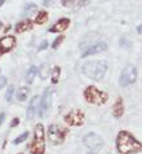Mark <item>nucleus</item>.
Listing matches in <instances>:
<instances>
[{"mask_svg":"<svg viewBox=\"0 0 142 154\" xmlns=\"http://www.w3.org/2000/svg\"><path fill=\"white\" fill-rule=\"evenodd\" d=\"M115 146L119 154H138L142 152V141L129 131L122 130L115 137Z\"/></svg>","mask_w":142,"mask_h":154,"instance_id":"f257e3e1","label":"nucleus"},{"mask_svg":"<svg viewBox=\"0 0 142 154\" xmlns=\"http://www.w3.org/2000/svg\"><path fill=\"white\" fill-rule=\"evenodd\" d=\"M47 130L43 123H36L34 127V137L29 144L30 154H44L45 153V140Z\"/></svg>","mask_w":142,"mask_h":154,"instance_id":"f03ea898","label":"nucleus"},{"mask_svg":"<svg viewBox=\"0 0 142 154\" xmlns=\"http://www.w3.org/2000/svg\"><path fill=\"white\" fill-rule=\"evenodd\" d=\"M81 70L88 79L94 80V82H101L107 72V63L105 61H89L84 63Z\"/></svg>","mask_w":142,"mask_h":154,"instance_id":"7ed1b4c3","label":"nucleus"},{"mask_svg":"<svg viewBox=\"0 0 142 154\" xmlns=\"http://www.w3.org/2000/svg\"><path fill=\"white\" fill-rule=\"evenodd\" d=\"M83 97L88 104L102 106L109 101V93L103 89H100L96 85H88L83 91Z\"/></svg>","mask_w":142,"mask_h":154,"instance_id":"20e7f679","label":"nucleus"},{"mask_svg":"<svg viewBox=\"0 0 142 154\" xmlns=\"http://www.w3.org/2000/svg\"><path fill=\"white\" fill-rule=\"evenodd\" d=\"M68 132L67 127H63V126H59V125H49L48 128H47V140L49 141L52 145H62L65 143V140H66Z\"/></svg>","mask_w":142,"mask_h":154,"instance_id":"39448f33","label":"nucleus"},{"mask_svg":"<svg viewBox=\"0 0 142 154\" xmlns=\"http://www.w3.org/2000/svg\"><path fill=\"white\" fill-rule=\"evenodd\" d=\"M137 78H138V71H137V67L132 63L127 65L120 72V78H119V84L120 87L125 88L128 85H132L137 82Z\"/></svg>","mask_w":142,"mask_h":154,"instance_id":"423d86ee","label":"nucleus"},{"mask_svg":"<svg viewBox=\"0 0 142 154\" xmlns=\"http://www.w3.org/2000/svg\"><path fill=\"white\" fill-rule=\"evenodd\" d=\"M50 106H52V89H50V87H47L40 96L38 115L40 118H45L50 110Z\"/></svg>","mask_w":142,"mask_h":154,"instance_id":"0eeeda50","label":"nucleus"},{"mask_svg":"<svg viewBox=\"0 0 142 154\" xmlns=\"http://www.w3.org/2000/svg\"><path fill=\"white\" fill-rule=\"evenodd\" d=\"M63 121L70 127H81L85 123V114L80 109H71L67 114H65Z\"/></svg>","mask_w":142,"mask_h":154,"instance_id":"6e6552de","label":"nucleus"},{"mask_svg":"<svg viewBox=\"0 0 142 154\" xmlns=\"http://www.w3.org/2000/svg\"><path fill=\"white\" fill-rule=\"evenodd\" d=\"M83 144L88 149L98 150V149H101L103 146V139L98 134H96V132H88L83 137Z\"/></svg>","mask_w":142,"mask_h":154,"instance_id":"1a4fd4ad","label":"nucleus"},{"mask_svg":"<svg viewBox=\"0 0 142 154\" xmlns=\"http://www.w3.org/2000/svg\"><path fill=\"white\" fill-rule=\"evenodd\" d=\"M109 48L106 42H96L94 44L89 45L88 48H85V51L81 53V58H85V57H90V56H94V54H100L102 52H105Z\"/></svg>","mask_w":142,"mask_h":154,"instance_id":"9d476101","label":"nucleus"},{"mask_svg":"<svg viewBox=\"0 0 142 154\" xmlns=\"http://www.w3.org/2000/svg\"><path fill=\"white\" fill-rule=\"evenodd\" d=\"M16 44H17V40L14 36H12V35L3 36L2 39H0V57H2L3 54L11 52L16 47Z\"/></svg>","mask_w":142,"mask_h":154,"instance_id":"9b49d317","label":"nucleus"},{"mask_svg":"<svg viewBox=\"0 0 142 154\" xmlns=\"http://www.w3.org/2000/svg\"><path fill=\"white\" fill-rule=\"evenodd\" d=\"M70 23H71L70 18H67V17H62V18H59L54 25H52V26L48 29V31L53 32V34H61V32L65 31V30L68 29Z\"/></svg>","mask_w":142,"mask_h":154,"instance_id":"f8f14e48","label":"nucleus"},{"mask_svg":"<svg viewBox=\"0 0 142 154\" xmlns=\"http://www.w3.org/2000/svg\"><path fill=\"white\" fill-rule=\"evenodd\" d=\"M39 101H40V96L36 95L30 100V104L26 109V119L27 121H32L35 118V115L38 114V108H39Z\"/></svg>","mask_w":142,"mask_h":154,"instance_id":"ddd939ff","label":"nucleus"},{"mask_svg":"<svg viewBox=\"0 0 142 154\" xmlns=\"http://www.w3.org/2000/svg\"><path fill=\"white\" fill-rule=\"evenodd\" d=\"M124 112H125V109H124V100L123 97L119 96L113 105V117L115 119H120L124 115Z\"/></svg>","mask_w":142,"mask_h":154,"instance_id":"4468645a","label":"nucleus"},{"mask_svg":"<svg viewBox=\"0 0 142 154\" xmlns=\"http://www.w3.org/2000/svg\"><path fill=\"white\" fill-rule=\"evenodd\" d=\"M32 27H34L32 26V21L26 18L23 21H20V22L14 26V30H16L17 34H22V32L29 31V30H32Z\"/></svg>","mask_w":142,"mask_h":154,"instance_id":"2eb2a0df","label":"nucleus"},{"mask_svg":"<svg viewBox=\"0 0 142 154\" xmlns=\"http://www.w3.org/2000/svg\"><path fill=\"white\" fill-rule=\"evenodd\" d=\"M30 92H31V89H30L27 85L20 87V88L16 91V98H17V100H18L20 102H25V101L29 98Z\"/></svg>","mask_w":142,"mask_h":154,"instance_id":"dca6fc26","label":"nucleus"},{"mask_svg":"<svg viewBox=\"0 0 142 154\" xmlns=\"http://www.w3.org/2000/svg\"><path fill=\"white\" fill-rule=\"evenodd\" d=\"M50 71H52V69L49 67L48 63H43V65H40L38 67V74H39V76H40L43 80L49 78V76H50Z\"/></svg>","mask_w":142,"mask_h":154,"instance_id":"f3484780","label":"nucleus"},{"mask_svg":"<svg viewBox=\"0 0 142 154\" xmlns=\"http://www.w3.org/2000/svg\"><path fill=\"white\" fill-rule=\"evenodd\" d=\"M61 66H53V69L50 71V83L52 84H57L61 79Z\"/></svg>","mask_w":142,"mask_h":154,"instance_id":"a211bd4d","label":"nucleus"},{"mask_svg":"<svg viewBox=\"0 0 142 154\" xmlns=\"http://www.w3.org/2000/svg\"><path fill=\"white\" fill-rule=\"evenodd\" d=\"M36 74H38V66H35V65L30 66V69L26 72V83L31 84L34 82V79H35Z\"/></svg>","mask_w":142,"mask_h":154,"instance_id":"6ab92c4d","label":"nucleus"},{"mask_svg":"<svg viewBox=\"0 0 142 154\" xmlns=\"http://www.w3.org/2000/svg\"><path fill=\"white\" fill-rule=\"evenodd\" d=\"M48 21V12L47 11H39L35 17V23L36 25H44Z\"/></svg>","mask_w":142,"mask_h":154,"instance_id":"aec40b11","label":"nucleus"},{"mask_svg":"<svg viewBox=\"0 0 142 154\" xmlns=\"http://www.w3.org/2000/svg\"><path fill=\"white\" fill-rule=\"evenodd\" d=\"M29 139V132L27 131H25L23 134H21L20 136H17V137L13 140V144L14 145H20V144H22V143H25L26 140Z\"/></svg>","mask_w":142,"mask_h":154,"instance_id":"412c9836","label":"nucleus"},{"mask_svg":"<svg viewBox=\"0 0 142 154\" xmlns=\"http://www.w3.org/2000/svg\"><path fill=\"white\" fill-rule=\"evenodd\" d=\"M14 92H16V88L13 84H9V87L7 88V92H5V100L8 102H11L13 100V96H14Z\"/></svg>","mask_w":142,"mask_h":154,"instance_id":"4be33fe9","label":"nucleus"},{"mask_svg":"<svg viewBox=\"0 0 142 154\" xmlns=\"http://www.w3.org/2000/svg\"><path fill=\"white\" fill-rule=\"evenodd\" d=\"M63 40H65V36H63V35L57 36V38H56V39L53 40V43H52V45H50V47H52V49H57L58 47L63 43Z\"/></svg>","mask_w":142,"mask_h":154,"instance_id":"5701e85b","label":"nucleus"},{"mask_svg":"<svg viewBox=\"0 0 142 154\" xmlns=\"http://www.w3.org/2000/svg\"><path fill=\"white\" fill-rule=\"evenodd\" d=\"M36 11H38V7H36V4H29V5L26 7V9H25V16L32 14V13H35Z\"/></svg>","mask_w":142,"mask_h":154,"instance_id":"b1692460","label":"nucleus"},{"mask_svg":"<svg viewBox=\"0 0 142 154\" xmlns=\"http://www.w3.org/2000/svg\"><path fill=\"white\" fill-rule=\"evenodd\" d=\"M20 123H21V119L18 117H14L12 119V122H11V128H16V127H18L20 126Z\"/></svg>","mask_w":142,"mask_h":154,"instance_id":"393cba45","label":"nucleus"},{"mask_svg":"<svg viewBox=\"0 0 142 154\" xmlns=\"http://www.w3.org/2000/svg\"><path fill=\"white\" fill-rule=\"evenodd\" d=\"M8 84V79L4 75H0V89H3L4 87H7Z\"/></svg>","mask_w":142,"mask_h":154,"instance_id":"a878e982","label":"nucleus"},{"mask_svg":"<svg viewBox=\"0 0 142 154\" xmlns=\"http://www.w3.org/2000/svg\"><path fill=\"white\" fill-rule=\"evenodd\" d=\"M48 45H49V43L47 42V40H44V42H43L40 45H39V48H38V52H41V51H45L47 48H48Z\"/></svg>","mask_w":142,"mask_h":154,"instance_id":"bb28decb","label":"nucleus"},{"mask_svg":"<svg viewBox=\"0 0 142 154\" xmlns=\"http://www.w3.org/2000/svg\"><path fill=\"white\" fill-rule=\"evenodd\" d=\"M61 3H62V5L63 7H66V8H70L72 4L75 3V0H61Z\"/></svg>","mask_w":142,"mask_h":154,"instance_id":"cd10ccee","label":"nucleus"},{"mask_svg":"<svg viewBox=\"0 0 142 154\" xmlns=\"http://www.w3.org/2000/svg\"><path fill=\"white\" fill-rule=\"evenodd\" d=\"M89 3H90V0H79V2H77V5H79L80 8L87 7V5H89Z\"/></svg>","mask_w":142,"mask_h":154,"instance_id":"c85d7f7f","label":"nucleus"},{"mask_svg":"<svg viewBox=\"0 0 142 154\" xmlns=\"http://www.w3.org/2000/svg\"><path fill=\"white\" fill-rule=\"evenodd\" d=\"M43 3H44L45 7H50V5H53V4L56 3V0H44Z\"/></svg>","mask_w":142,"mask_h":154,"instance_id":"c756f323","label":"nucleus"},{"mask_svg":"<svg viewBox=\"0 0 142 154\" xmlns=\"http://www.w3.org/2000/svg\"><path fill=\"white\" fill-rule=\"evenodd\" d=\"M5 118H7L5 113H0V127L3 126V123H4V121H5Z\"/></svg>","mask_w":142,"mask_h":154,"instance_id":"7c9ffc66","label":"nucleus"},{"mask_svg":"<svg viewBox=\"0 0 142 154\" xmlns=\"http://www.w3.org/2000/svg\"><path fill=\"white\" fill-rule=\"evenodd\" d=\"M137 34H140V35H142V23L137 26Z\"/></svg>","mask_w":142,"mask_h":154,"instance_id":"2f4dec72","label":"nucleus"},{"mask_svg":"<svg viewBox=\"0 0 142 154\" xmlns=\"http://www.w3.org/2000/svg\"><path fill=\"white\" fill-rule=\"evenodd\" d=\"M11 29H12V26H11V25H8V26H7L5 29H4V32H8V31H9Z\"/></svg>","mask_w":142,"mask_h":154,"instance_id":"473e14b6","label":"nucleus"},{"mask_svg":"<svg viewBox=\"0 0 142 154\" xmlns=\"http://www.w3.org/2000/svg\"><path fill=\"white\" fill-rule=\"evenodd\" d=\"M4 2H5V0H0V7H2L3 4H4Z\"/></svg>","mask_w":142,"mask_h":154,"instance_id":"72a5a7b5","label":"nucleus"},{"mask_svg":"<svg viewBox=\"0 0 142 154\" xmlns=\"http://www.w3.org/2000/svg\"><path fill=\"white\" fill-rule=\"evenodd\" d=\"M2 29H3V22L0 21V30H2Z\"/></svg>","mask_w":142,"mask_h":154,"instance_id":"f704fd0d","label":"nucleus"},{"mask_svg":"<svg viewBox=\"0 0 142 154\" xmlns=\"http://www.w3.org/2000/svg\"><path fill=\"white\" fill-rule=\"evenodd\" d=\"M87 154H97V153H94V152H88Z\"/></svg>","mask_w":142,"mask_h":154,"instance_id":"c9c22d12","label":"nucleus"},{"mask_svg":"<svg viewBox=\"0 0 142 154\" xmlns=\"http://www.w3.org/2000/svg\"><path fill=\"white\" fill-rule=\"evenodd\" d=\"M18 154H23V153H18Z\"/></svg>","mask_w":142,"mask_h":154,"instance_id":"e433bc0d","label":"nucleus"}]
</instances>
